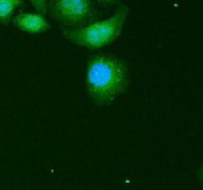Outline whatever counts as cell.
<instances>
[{"label": "cell", "instance_id": "cell-1", "mask_svg": "<svg viewBox=\"0 0 203 190\" xmlns=\"http://www.w3.org/2000/svg\"><path fill=\"white\" fill-rule=\"evenodd\" d=\"M130 74L126 62L111 53H96L87 60L85 89L95 105L109 106L127 90Z\"/></svg>", "mask_w": 203, "mask_h": 190}, {"label": "cell", "instance_id": "cell-4", "mask_svg": "<svg viewBox=\"0 0 203 190\" xmlns=\"http://www.w3.org/2000/svg\"><path fill=\"white\" fill-rule=\"evenodd\" d=\"M11 21L18 30L28 34H43L51 28V24L46 15L37 11L15 14Z\"/></svg>", "mask_w": 203, "mask_h": 190}, {"label": "cell", "instance_id": "cell-2", "mask_svg": "<svg viewBox=\"0 0 203 190\" xmlns=\"http://www.w3.org/2000/svg\"><path fill=\"white\" fill-rule=\"evenodd\" d=\"M130 14V8L119 5L109 17L96 20L77 29L61 28V34L72 44L87 50H99L117 40L123 32Z\"/></svg>", "mask_w": 203, "mask_h": 190}, {"label": "cell", "instance_id": "cell-8", "mask_svg": "<svg viewBox=\"0 0 203 190\" xmlns=\"http://www.w3.org/2000/svg\"><path fill=\"white\" fill-rule=\"evenodd\" d=\"M23 0H0V4L7 3V2H22Z\"/></svg>", "mask_w": 203, "mask_h": 190}, {"label": "cell", "instance_id": "cell-5", "mask_svg": "<svg viewBox=\"0 0 203 190\" xmlns=\"http://www.w3.org/2000/svg\"><path fill=\"white\" fill-rule=\"evenodd\" d=\"M33 6V8L35 9V11L47 15L48 13V4H49V0H28Z\"/></svg>", "mask_w": 203, "mask_h": 190}, {"label": "cell", "instance_id": "cell-7", "mask_svg": "<svg viewBox=\"0 0 203 190\" xmlns=\"http://www.w3.org/2000/svg\"><path fill=\"white\" fill-rule=\"evenodd\" d=\"M197 177H198L199 182H200V184H201L203 188V162L202 164L199 166L198 170H197Z\"/></svg>", "mask_w": 203, "mask_h": 190}, {"label": "cell", "instance_id": "cell-6", "mask_svg": "<svg viewBox=\"0 0 203 190\" xmlns=\"http://www.w3.org/2000/svg\"><path fill=\"white\" fill-rule=\"evenodd\" d=\"M95 1L98 2V3L100 5H102V6L106 7V6H112V5L117 4L121 0H95Z\"/></svg>", "mask_w": 203, "mask_h": 190}, {"label": "cell", "instance_id": "cell-3", "mask_svg": "<svg viewBox=\"0 0 203 190\" xmlns=\"http://www.w3.org/2000/svg\"><path fill=\"white\" fill-rule=\"evenodd\" d=\"M65 29H77L98 20L95 0H49L48 13Z\"/></svg>", "mask_w": 203, "mask_h": 190}]
</instances>
